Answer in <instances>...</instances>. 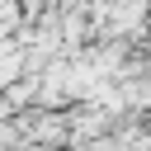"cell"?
Listing matches in <instances>:
<instances>
[{"mask_svg":"<svg viewBox=\"0 0 151 151\" xmlns=\"http://www.w3.org/2000/svg\"><path fill=\"white\" fill-rule=\"evenodd\" d=\"M0 151H24V137H19L14 118H0Z\"/></svg>","mask_w":151,"mask_h":151,"instance_id":"1","label":"cell"}]
</instances>
